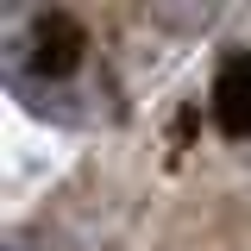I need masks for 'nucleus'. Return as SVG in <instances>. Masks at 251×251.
<instances>
[{"instance_id":"obj_1","label":"nucleus","mask_w":251,"mask_h":251,"mask_svg":"<svg viewBox=\"0 0 251 251\" xmlns=\"http://www.w3.org/2000/svg\"><path fill=\"white\" fill-rule=\"evenodd\" d=\"M138 6H145V19H151L157 31H170V38H201L232 0H138Z\"/></svg>"},{"instance_id":"obj_2","label":"nucleus","mask_w":251,"mask_h":251,"mask_svg":"<svg viewBox=\"0 0 251 251\" xmlns=\"http://www.w3.org/2000/svg\"><path fill=\"white\" fill-rule=\"evenodd\" d=\"M0 13H6V31H13L25 19H38V0H0Z\"/></svg>"}]
</instances>
